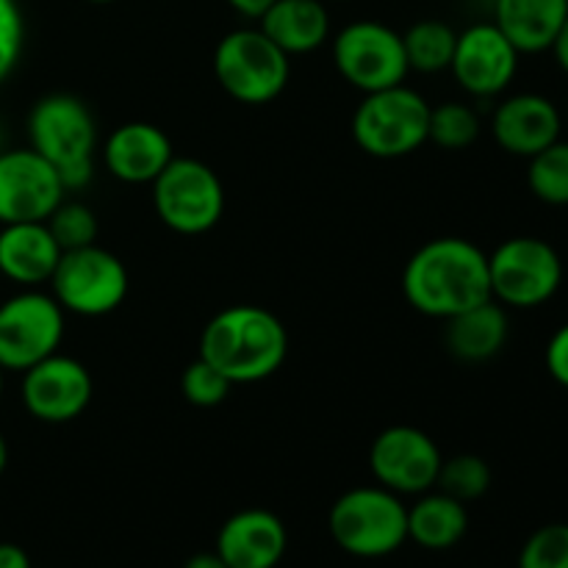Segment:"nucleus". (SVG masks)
<instances>
[{
	"label": "nucleus",
	"mask_w": 568,
	"mask_h": 568,
	"mask_svg": "<svg viewBox=\"0 0 568 568\" xmlns=\"http://www.w3.org/2000/svg\"><path fill=\"white\" fill-rule=\"evenodd\" d=\"M438 491L449 494L458 503L469 505L475 499L486 497L488 488H491V466L480 458V455H455V458L444 460L442 469H438L436 480Z\"/></svg>",
	"instance_id": "nucleus-27"
},
{
	"label": "nucleus",
	"mask_w": 568,
	"mask_h": 568,
	"mask_svg": "<svg viewBox=\"0 0 568 568\" xmlns=\"http://www.w3.org/2000/svg\"><path fill=\"white\" fill-rule=\"evenodd\" d=\"M231 388L233 383L220 369H214L205 358L192 361L183 369L181 394L194 408H214V405H222L227 399V394H231Z\"/></svg>",
	"instance_id": "nucleus-29"
},
{
	"label": "nucleus",
	"mask_w": 568,
	"mask_h": 568,
	"mask_svg": "<svg viewBox=\"0 0 568 568\" xmlns=\"http://www.w3.org/2000/svg\"><path fill=\"white\" fill-rule=\"evenodd\" d=\"M458 33L442 20H419L403 33L408 67L416 72H444L449 70L455 55Z\"/></svg>",
	"instance_id": "nucleus-24"
},
{
	"label": "nucleus",
	"mask_w": 568,
	"mask_h": 568,
	"mask_svg": "<svg viewBox=\"0 0 568 568\" xmlns=\"http://www.w3.org/2000/svg\"><path fill=\"white\" fill-rule=\"evenodd\" d=\"M288 549L281 516L264 508L233 514L216 532L214 552L231 568H277Z\"/></svg>",
	"instance_id": "nucleus-17"
},
{
	"label": "nucleus",
	"mask_w": 568,
	"mask_h": 568,
	"mask_svg": "<svg viewBox=\"0 0 568 568\" xmlns=\"http://www.w3.org/2000/svg\"><path fill=\"white\" fill-rule=\"evenodd\" d=\"M568 17V0H494V26L519 53L552 48Z\"/></svg>",
	"instance_id": "nucleus-21"
},
{
	"label": "nucleus",
	"mask_w": 568,
	"mask_h": 568,
	"mask_svg": "<svg viewBox=\"0 0 568 568\" xmlns=\"http://www.w3.org/2000/svg\"><path fill=\"white\" fill-rule=\"evenodd\" d=\"M549 50H552V53H555V61H558L560 70L568 72V17H566L564 26H560L558 37H555L552 48H549Z\"/></svg>",
	"instance_id": "nucleus-35"
},
{
	"label": "nucleus",
	"mask_w": 568,
	"mask_h": 568,
	"mask_svg": "<svg viewBox=\"0 0 568 568\" xmlns=\"http://www.w3.org/2000/svg\"><path fill=\"white\" fill-rule=\"evenodd\" d=\"M408 305L433 320H453L491 297L488 253L460 236H442L422 244L403 272Z\"/></svg>",
	"instance_id": "nucleus-1"
},
{
	"label": "nucleus",
	"mask_w": 568,
	"mask_h": 568,
	"mask_svg": "<svg viewBox=\"0 0 568 568\" xmlns=\"http://www.w3.org/2000/svg\"><path fill=\"white\" fill-rule=\"evenodd\" d=\"M31 148L59 172L64 192L92 181V155L98 125L83 100L72 94H48L28 114Z\"/></svg>",
	"instance_id": "nucleus-3"
},
{
	"label": "nucleus",
	"mask_w": 568,
	"mask_h": 568,
	"mask_svg": "<svg viewBox=\"0 0 568 568\" xmlns=\"http://www.w3.org/2000/svg\"><path fill=\"white\" fill-rule=\"evenodd\" d=\"M333 64L344 81L364 94L397 87L410 72L403 33L375 20L349 22L336 33Z\"/></svg>",
	"instance_id": "nucleus-10"
},
{
	"label": "nucleus",
	"mask_w": 568,
	"mask_h": 568,
	"mask_svg": "<svg viewBox=\"0 0 568 568\" xmlns=\"http://www.w3.org/2000/svg\"><path fill=\"white\" fill-rule=\"evenodd\" d=\"M327 530L353 558H386L408 541V508L383 486L349 488L333 503Z\"/></svg>",
	"instance_id": "nucleus-4"
},
{
	"label": "nucleus",
	"mask_w": 568,
	"mask_h": 568,
	"mask_svg": "<svg viewBox=\"0 0 568 568\" xmlns=\"http://www.w3.org/2000/svg\"><path fill=\"white\" fill-rule=\"evenodd\" d=\"M447 349L466 364H483L503 353L508 342V314L497 300L475 305L447 320Z\"/></svg>",
	"instance_id": "nucleus-22"
},
{
	"label": "nucleus",
	"mask_w": 568,
	"mask_h": 568,
	"mask_svg": "<svg viewBox=\"0 0 568 568\" xmlns=\"http://www.w3.org/2000/svg\"><path fill=\"white\" fill-rule=\"evenodd\" d=\"M0 568H33V566L26 549L17 547V544L3 541L0 544Z\"/></svg>",
	"instance_id": "nucleus-33"
},
{
	"label": "nucleus",
	"mask_w": 568,
	"mask_h": 568,
	"mask_svg": "<svg viewBox=\"0 0 568 568\" xmlns=\"http://www.w3.org/2000/svg\"><path fill=\"white\" fill-rule=\"evenodd\" d=\"M3 366H0V397H3Z\"/></svg>",
	"instance_id": "nucleus-38"
},
{
	"label": "nucleus",
	"mask_w": 568,
	"mask_h": 568,
	"mask_svg": "<svg viewBox=\"0 0 568 568\" xmlns=\"http://www.w3.org/2000/svg\"><path fill=\"white\" fill-rule=\"evenodd\" d=\"M64 194L59 172L33 148L0 153V225L44 222Z\"/></svg>",
	"instance_id": "nucleus-14"
},
{
	"label": "nucleus",
	"mask_w": 568,
	"mask_h": 568,
	"mask_svg": "<svg viewBox=\"0 0 568 568\" xmlns=\"http://www.w3.org/2000/svg\"><path fill=\"white\" fill-rule=\"evenodd\" d=\"M286 355V325L261 305H231L220 311L200 336V358L220 369L233 386L266 381L281 369Z\"/></svg>",
	"instance_id": "nucleus-2"
},
{
	"label": "nucleus",
	"mask_w": 568,
	"mask_h": 568,
	"mask_svg": "<svg viewBox=\"0 0 568 568\" xmlns=\"http://www.w3.org/2000/svg\"><path fill=\"white\" fill-rule=\"evenodd\" d=\"M159 220L181 236H200L216 227L225 211L220 175L197 159H172L153 183Z\"/></svg>",
	"instance_id": "nucleus-8"
},
{
	"label": "nucleus",
	"mask_w": 568,
	"mask_h": 568,
	"mask_svg": "<svg viewBox=\"0 0 568 568\" xmlns=\"http://www.w3.org/2000/svg\"><path fill=\"white\" fill-rule=\"evenodd\" d=\"M183 568H231L216 552H197L183 564Z\"/></svg>",
	"instance_id": "nucleus-36"
},
{
	"label": "nucleus",
	"mask_w": 568,
	"mask_h": 568,
	"mask_svg": "<svg viewBox=\"0 0 568 568\" xmlns=\"http://www.w3.org/2000/svg\"><path fill=\"white\" fill-rule=\"evenodd\" d=\"M444 455L425 430L394 425L377 433L369 447V469L377 486L394 494H425L436 488Z\"/></svg>",
	"instance_id": "nucleus-12"
},
{
	"label": "nucleus",
	"mask_w": 568,
	"mask_h": 568,
	"mask_svg": "<svg viewBox=\"0 0 568 568\" xmlns=\"http://www.w3.org/2000/svg\"><path fill=\"white\" fill-rule=\"evenodd\" d=\"M64 338V308L53 294L20 292L0 303V366L26 372L59 353Z\"/></svg>",
	"instance_id": "nucleus-11"
},
{
	"label": "nucleus",
	"mask_w": 568,
	"mask_h": 568,
	"mask_svg": "<svg viewBox=\"0 0 568 568\" xmlns=\"http://www.w3.org/2000/svg\"><path fill=\"white\" fill-rule=\"evenodd\" d=\"M55 303L78 316H105L120 308L131 288L125 264L109 250L89 244L61 253L53 277Z\"/></svg>",
	"instance_id": "nucleus-9"
},
{
	"label": "nucleus",
	"mask_w": 568,
	"mask_h": 568,
	"mask_svg": "<svg viewBox=\"0 0 568 568\" xmlns=\"http://www.w3.org/2000/svg\"><path fill=\"white\" fill-rule=\"evenodd\" d=\"M26 44V20L17 0H0V83L11 75Z\"/></svg>",
	"instance_id": "nucleus-31"
},
{
	"label": "nucleus",
	"mask_w": 568,
	"mask_h": 568,
	"mask_svg": "<svg viewBox=\"0 0 568 568\" xmlns=\"http://www.w3.org/2000/svg\"><path fill=\"white\" fill-rule=\"evenodd\" d=\"M288 72V55L261 28H236L214 50L216 83L239 103H272L286 89Z\"/></svg>",
	"instance_id": "nucleus-6"
},
{
	"label": "nucleus",
	"mask_w": 568,
	"mask_h": 568,
	"mask_svg": "<svg viewBox=\"0 0 568 568\" xmlns=\"http://www.w3.org/2000/svg\"><path fill=\"white\" fill-rule=\"evenodd\" d=\"M87 3H114V0H87Z\"/></svg>",
	"instance_id": "nucleus-39"
},
{
	"label": "nucleus",
	"mask_w": 568,
	"mask_h": 568,
	"mask_svg": "<svg viewBox=\"0 0 568 568\" xmlns=\"http://www.w3.org/2000/svg\"><path fill=\"white\" fill-rule=\"evenodd\" d=\"M547 372L555 383L568 388V322L549 338L547 344Z\"/></svg>",
	"instance_id": "nucleus-32"
},
{
	"label": "nucleus",
	"mask_w": 568,
	"mask_h": 568,
	"mask_svg": "<svg viewBox=\"0 0 568 568\" xmlns=\"http://www.w3.org/2000/svg\"><path fill=\"white\" fill-rule=\"evenodd\" d=\"M491 297L508 308H538L558 294L564 261L558 250L538 236L505 239L488 255Z\"/></svg>",
	"instance_id": "nucleus-7"
},
{
	"label": "nucleus",
	"mask_w": 568,
	"mask_h": 568,
	"mask_svg": "<svg viewBox=\"0 0 568 568\" xmlns=\"http://www.w3.org/2000/svg\"><path fill=\"white\" fill-rule=\"evenodd\" d=\"M564 131V116L558 105L536 92H521L503 100L494 111L491 133L499 148L519 159H532L536 153L558 142Z\"/></svg>",
	"instance_id": "nucleus-16"
},
{
	"label": "nucleus",
	"mask_w": 568,
	"mask_h": 568,
	"mask_svg": "<svg viewBox=\"0 0 568 568\" xmlns=\"http://www.w3.org/2000/svg\"><path fill=\"white\" fill-rule=\"evenodd\" d=\"M258 22L261 31L288 59L314 53L331 39V11L325 0H275Z\"/></svg>",
	"instance_id": "nucleus-20"
},
{
	"label": "nucleus",
	"mask_w": 568,
	"mask_h": 568,
	"mask_svg": "<svg viewBox=\"0 0 568 568\" xmlns=\"http://www.w3.org/2000/svg\"><path fill=\"white\" fill-rule=\"evenodd\" d=\"M325 3H338V0H325Z\"/></svg>",
	"instance_id": "nucleus-40"
},
{
	"label": "nucleus",
	"mask_w": 568,
	"mask_h": 568,
	"mask_svg": "<svg viewBox=\"0 0 568 568\" xmlns=\"http://www.w3.org/2000/svg\"><path fill=\"white\" fill-rule=\"evenodd\" d=\"M61 247L44 222H14L0 227V275L20 286L50 283Z\"/></svg>",
	"instance_id": "nucleus-19"
},
{
	"label": "nucleus",
	"mask_w": 568,
	"mask_h": 568,
	"mask_svg": "<svg viewBox=\"0 0 568 568\" xmlns=\"http://www.w3.org/2000/svg\"><path fill=\"white\" fill-rule=\"evenodd\" d=\"M469 530V514L466 505L453 499L444 491L419 494L414 508H408V541L416 547L444 552L464 541Z\"/></svg>",
	"instance_id": "nucleus-23"
},
{
	"label": "nucleus",
	"mask_w": 568,
	"mask_h": 568,
	"mask_svg": "<svg viewBox=\"0 0 568 568\" xmlns=\"http://www.w3.org/2000/svg\"><path fill=\"white\" fill-rule=\"evenodd\" d=\"M44 225L50 227L61 253L98 244V216H94V211L83 203H67V200H61L59 209L44 220Z\"/></svg>",
	"instance_id": "nucleus-28"
},
{
	"label": "nucleus",
	"mask_w": 568,
	"mask_h": 568,
	"mask_svg": "<svg viewBox=\"0 0 568 568\" xmlns=\"http://www.w3.org/2000/svg\"><path fill=\"white\" fill-rule=\"evenodd\" d=\"M480 136V116L471 105L449 100L433 109L430 125H427V142L438 144L444 150H466Z\"/></svg>",
	"instance_id": "nucleus-26"
},
{
	"label": "nucleus",
	"mask_w": 568,
	"mask_h": 568,
	"mask_svg": "<svg viewBox=\"0 0 568 568\" xmlns=\"http://www.w3.org/2000/svg\"><path fill=\"white\" fill-rule=\"evenodd\" d=\"M105 166L111 175L131 186L153 183L166 164L175 159L172 142L153 122H125L105 139Z\"/></svg>",
	"instance_id": "nucleus-18"
},
{
	"label": "nucleus",
	"mask_w": 568,
	"mask_h": 568,
	"mask_svg": "<svg viewBox=\"0 0 568 568\" xmlns=\"http://www.w3.org/2000/svg\"><path fill=\"white\" fill-rule=\"evenodd\" d=\"M233 11H239L242 17H250V20H258L266 9H270L275 0H225Z\"/></svg>",
	"instance_id": "nucleus-34"
},
{
	"label": "nucleus",
	"mask_w": 568,
	"mask_h": 568,
	"mask_svg": "<svg viewBox=\"0 0 568 568\" xmlns=\"http://www.w3.org/2000/svg\"><path fill=\"white\" fill-rule=\"evenodd\" d=\"M519 50L494 22H477L458 33L453 55L455 81L475 98H494L510 87L519 70Z\"/></svg>",
	"instance_id": "nucleus-15"
},
{
	"label": "nucleus",
	"mask_w": 568,
	"mask_h": 568,
	"mask_svg": "<svg viewBox=\"0 0 568 568\" xmlns=\"http://www.w3.org/2000/svg\"><path fill=\"white\" fill-rule=\"evenodd\" d=\"M6 466H9V444H6L3 433H0V475L6 471Z\"/></svg>",
	"instance_id": "nucleus-37"
},
{
	"label": "nucleus",
	"mask_w": 568,
	"mask_h": 568,
	"mask_svg": "<svg viewBox=\"0 0 568 568\" xmlns=\"http://www.w3.org/2000/svg\"><path fill=\"white\" fill-rule=\"evenodd\" d=\"M527 186L541 203L568 205V139L536 153L527 166Z\"/></svg>",
	"instance_id": "nucleus-25"
},
{
	"label": "nucleus",
	"mask_w": 568,
	"mask_h": 568,
	"mask_svg": "<svg viewBox=\"0 0 568 568\" xmlns=\"http://www.w3.org/2000/svg\"><path fill=\"white\" fill-rule=\"evenodd\" d=\"M22 405L44 425H67L83 416L94 394L92 375L70 355H48L22 372Z\"/></svg>",
	"instance_id": "nucleus-13"
},
{
	"label": "nucleus",
	"mask_w": 568,
	"mask_h": 568,
	"mask_svg": "<svg viewBox=\"0 0 568 568\" xmlns=\"http://www.w3.org/2000/svg\"><path fill=\"white\" fill-rule=\"evenodd\" d=\"M430 103L416 89L397 87L364 94L353 114V139L372 159H403L427 142Z\"/></svg>",
	"instance_id": "nucleus-5"
},
{
	"label": "nucleus",
	"mask_w": 568,
	"mask_h": 568,
	"mask_svg": "<svg viewBox=\"0 0 568 568\" xmlns=\"http://www.w3.org/2000/svg\"><path fill=\"white\" fill-rule=\"evenodd\" d=\"M519 568H568V525H544L519 552Z\"/></svg>",
	"instance_id": "nucleus-30"
}]
</instances>
